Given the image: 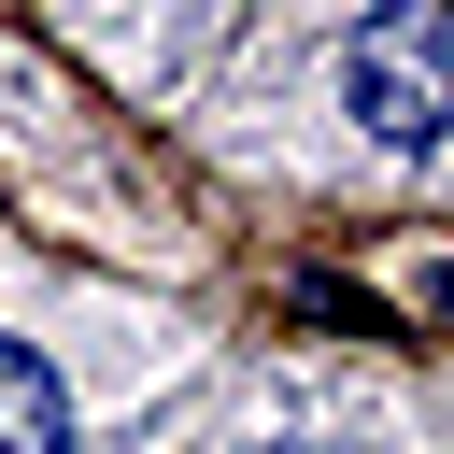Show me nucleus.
<instances>
[{"mask_svg": "<svg viewBox=\"0 0 454 454\" xmlns=\"http://www.w3.org/2000/svg\"><path fill=\"white\" fill-rule=\"evenodd\" d=\"M0 454H71V397L28 340H0Z\"/></svg>", "mask_w": 454, "mask_h": 454, "instance_id": "2", "label": "nucleus"}, {"mask_svg": "<svg viewBox=\"0 0 454 454\" xmlns=\"http://www.w3.org/2000/svg\"><path fill=\"white\" fill-rule=\"evenodd\" d=\"M340 85L397 156H426L440 142V0H369V28L340 43Z\"/></svg>", "mask_w": 454, "mask_h": 454, "instance_id": "1", "label": "nucleus"}]
</instances>
